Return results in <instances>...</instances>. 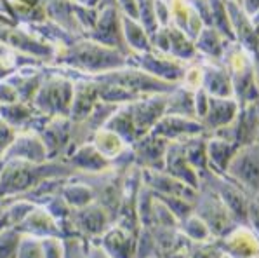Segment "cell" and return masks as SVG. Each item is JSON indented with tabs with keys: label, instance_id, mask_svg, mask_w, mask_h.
I'll return each instance as SVG.
<instances>
[{
	"label": "cell",
	"instance_id": "obj_1",
	"mask_svg": "<svg viewBox=\"0 0 259 258\" xmlns=\"http://www.w3.org/2000/svg\"><path fill=\"white\" fill-rule=\"evenodd\" d=\"M225 174L250 196H259V141L238 146Z\"/></svg>",
	"mask_w": 259,
	"mask_h": 258
},
{
	"label": "cell",
	"instance_id": "obj_2",
	"mask_svg": "<svg viewBox=\"0 0 259 258\" xmlns=\"http://www.w3.org/2000/svg\"><path fill=\"white\" fill-rule=\"evenodd\" d=\"M238 108H240V103L235 98L209 96L205 115L202 117L204 119V128L218 131L225 128V126L232 124L238 114Z\"/></svg>",
	"mask_w": 259,
	"mask_h": 258
},
{
	"label": "cell",
	"instance_id": "obj_3",
	"mask_svg": "<svg viewBox=\"0 0 259 258\" xmlns=\"http://www.w3.org/2000/svg\"><path fill=\"white\" fill-rule=\"evenodd\" d=\"M207 149V161H209V169L214 173L225 174L226 166L232 161L233 154L237 152L238 145L232 140H226L223 136L214 134L212 138H209V141L205 143Z\"/></svg>",
	"mask_w": 259,
	"mask_h": 258
},
{
	"label": "cell",
	"instance_id": "obj_4",
	"mask_svg": "<svg viewBox=\"0 0 259 258\" xmlns=\"http://www.w3.org/2000/svg\"><path fill=\"white\" fill-rule=\"evenodd\" d=\"M179 230L191 243H207L210 239V236H212V232L207 227L205 222L198 215H193V213H190L186 218H183Z\"/></svg>",
	"mask_w": 259,
	"mask_h": 258
},
{
	"label": "cell",
	"instance_id": "obj_5",
	"mask_svg": "<svg viewBox=\"0 0 259 258\" xmlns=\"http://www.w3.org/2000/svg\"><path fill=\"white\" fill-rule=\"evenodd\" d=\"M21 232L16 227H6L0 230V258H16Z\"/></svg>",
	"mask_w": 259,
	"mask_h": 258
},
{
	"label": "cell",
	"instance_id": "obj_6",
	"mask_svg": "<svg viewBox=\"0 0 259 258\" xmlns=\"http://www.w3.org/2000/svg\"><path fill=\"white\" fill-rule=\"evenodd\" d=\"M16 258H44L42 239L21 234V239H19V244H18V251H16Z\"/></svg>",
	"mask_w": 259,
	"mask_h": 258
},
{
	"label": "cell",
	"instance_id": "obj_7",
	"mask_svg": "<svg viewBox=\"0 0 259 258\" xmlns=\"http://www.w3.org/2000/svg\"><path fill=\"white\" fill-rule=\"evenodd\" d=\"M190 258H223L225 251L219 248V243H195L186 246Z\"/></svg>",
	"mask_w": 259,
	"mask_h": 258
},
{
	"label": "cell",
	"instance_id": "obj_8",
	"mask_svg": "<svg viewBox=\"0 0 259 258\" xmlns=\"http://www.w3.org/2000/svg\"><path fill=\"white\" fill-rule=\"evenodd\" d=\"M63 248H65V258H85V243L82 237H63Z\"/></svg>",
	"mask_w": 259,
	"mask_h": 258
},
{
	"label": "cell",
	"instance_id": "obj_9",
	"mask_svg": "<svg viewBox=\"0 0 259 258\" xmlns=\"http://www.w3.org/2000/svg\"><path fill=\"white\" fill-rule=\"evenodd\" d=\"M85 258H111L99 244H89L85 248Z\"/></svg>",
	"mask_w": 259,
	"mask_h": 258
},
{
	"label": "cell",
	"instance_id": "obj_10",
	"mask_svg": "<svg viewBox=\"0 0 259 258\" xmlns=\"http://www.w3.org/2000/svg\"><path fill=\"white\" fill-rule=\"evenodd\" d=\"M151 258H164V256H151Z\"/></svg>",
	"mask_w": 259,
	"mask_h": 258
},
{
	"label": "cell",
	"instance_id": "obj_11",
	"mask_svg": "<svg viewBox=\"0 0 259 258\" xmlns=\"http://www.w3.org/2000/svg\"><path fill=\"white\" fill-rule=\"evenodd\" d=\"M257 66H259V63H257Z\"/></svg>",
	"mask_w": 259,
	"mask_h": 258
}]
</instances>
